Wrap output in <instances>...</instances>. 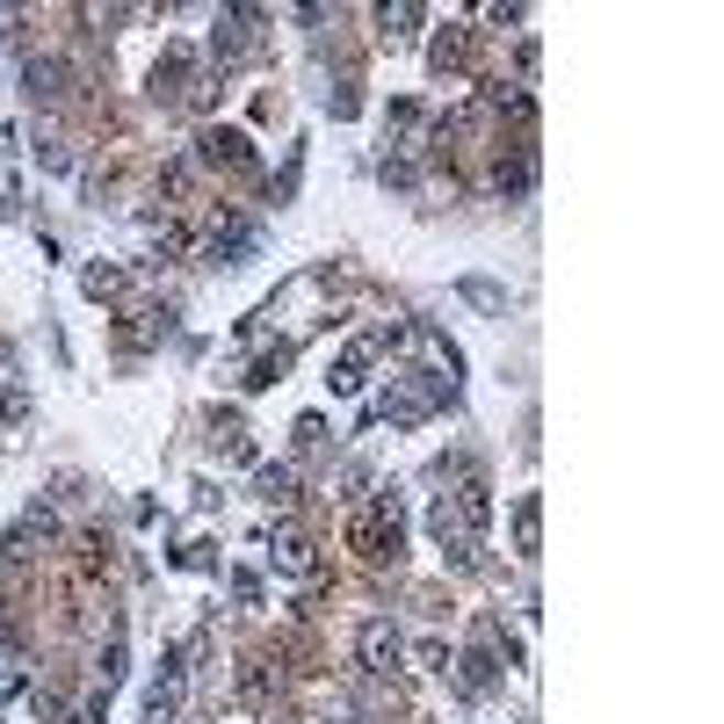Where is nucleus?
Returning a JSON list of instances; mask_svg holds the SVG:
<instances>
[{
  "label": "nucleus",
  "mask_w": 724,
  "mask_h": 724,
  "mask_svg": "<svg viewBox=\"0 0 724 724\" xmlns=\"http://www.w3.org/2000/svg\"><path fill=\"white\" fill-rule=\"evenodd\" d=\"M117 290H123L117 268H87V297H117Z\"/></svg>",
  "instance_id": "ddd939ff"
},
{
  "label": "nucleus",
  "mask_w": 724,
  "mask_h": 724,
  "mask_svg": "<svg viewBox=\"0 0 724 724\" xmlns=\"http://www.w3.org/2000/svg\"><path fill=\"white\" fill-rule=\"evenodd\" d=\"M536 536H544V507H536V493H522V501H515V544H522V558H536Z\"/></svg>",
  "instance_id": "423d86ee"
},
{
  "label": "nucleus",
  "mask_w": 724,
  "mask_h": 724,
  "mask_svg": "<svg viewBox=\"0 0 724 724\" xmlns=\"http://www.w3.org/2000/svg\"><path fill=\"white\" fill-rule=\"evenodd\" d=\"M377 30H384V36H398V44H406V36L420 30V8H414V0H398V8H377Z\"/></svg>",
  "instance_id": "6e6552de"
},
{
  "label": "nucleus",
  "mask_w": 724,
  "mask_h": 724,
  "mask_svg": "<svg viewBox=\"0 0 724 724\" xmlns=\"http://www.w3.org/2000/svg\"><path fill=\"white\" fill-rule=\"evenodd\" d=\"M348 536H355V551L370 558V566H384V558H398V493H377V507L348 522Z\"/></svg>",
  "instance_id": "f257e3e1"
},
{
  "label": "nucleus",
  "mask_w": 724,
  "mask_h": 724,
  "mask_svg": "<svg viewBox=\"0 0 724 724\" xmlns=\"http://www.w3.org/2000/svg\"><path fill=\"white\" fill-rule=\"evenodd\" d=\"M182 73H189V52H167V66H153V95H182Z\"/></svg>",
  "instance_id": "1a4fd4ad"
},
{
  "label": "nucleus",
  "mask_w": 724,
  "mask_h": 724,
  "mask_svg": "<svg viewBox=\"0 0 724 724\" xmlns=\"http://www.w3.org/2000/svg\"><path fill=\"white\" fill-rule=\"evenodd\" d=\"M398 341V327H377V333H355V341H348L341 348V362H333V392H355V384H362V370H370V362H377L384 355V348H392Z\"/></svg>",
  "instance_id": "f03ea898"
},
{
  "label": "nucleus",
  "mask_w": 724,
  "mask_h": 724,
  "mask_svg": "<svg viewBox=\"0 0 724 724\" xmlns=\"http://www.w3.org/2000/svg\"><path fill=\"white\" fill-rule=\"evenodd\" d=\"M204 160H224V167H246L254 153H246V139H240V131H204Z\"/></svg>",
  "instance_id": "0eeeda50"
},
{
  "label": "nucleus",
  "mask_w": 724,
  "mask_h": 724,
  "mask_svg": "<svg viewBox=\"0 0 724 724\" xmlns=\"http://www.w3.org/2000/svg\"><path fill=\"white\" fill-rule=\"evenodd\" d=\"M398 652H406V645H398V630H392L384 616H370V623L355 630V659H362L370 673H392V667H398Z\"/></svg>",
  "instance_id": "7ed1b4c3"
},
{
  "label": "nucleus",
  "mask_w": 724,
  "mask_h": 724,
  "mask_svg": "<svg viewBox=\"0 0 724 724\" xmlns=\"http://www.w3.org/2000/svg\"><path fill=\"white\" fill-rule=\"evenodd\" d=\"M268 558H276V572H290V580H311V566H319L311 544H305V536H290V529L276 536V551H268Z\"/></svg>",
  "instance_id": "39448f33"
},
{
  "label": "nucleus",
  "mask_w": 724,
  "mask_h": 724,
  "mask_svg": "<svg viewBox=\"0 0 724 724\" xmlns=\"http://www.w3.org/2000/svg\"><path fill=\"white\" fill-rule=\"evenodd\" d=\"M22 80H30V102H58V95H66V66H58V58H30Z\"/></svg>",
  "instance_id": "20e7f679"
},
{
  "label": "nucleus",
  "mask_w": 724,
  "mask_h": 724,
  "mask_svg": "<svg viewBox=\"0 0 724 724\" xmlns=\"http://www.w3.org/2000/svg\"><path fill=\"white\" fill-rule=\"evenodd\" d=\"M283 362H290V355H283V348H276V355H261L254 370H246V392H268V384L283 377Z\"/></svg>",
  "instance_id": "9b49d317"
},
{
  "label": "nucleus",
  "mask_w": 724,
  "mask_h": 724,
  "mask_svg": "<svg viewBox=\"0 0 724 724\" xmlns=\"http://www.w3.org/2000/svg\"><path fill=\"white\" fill-rule=\"evenodd\" d=\"M290 471H283V464H268V471H261V501H297V493H290Z\"/></svg>",
  "instance_id": "f8f14e48"
},
{
  "label": "nucleus",
  "mask_w": 724,
  "mask_h": 724,
  "mask_svg": "<svg viewBox=\"0 0 724 724\" xmlns=\"http://www.w3.org/2000/svg\"><path fill=\"white\" fill-rule=\"evenodd\" d=\"M493 673H501L493 652H464V689H493Z\"/></svg>",
  "instance_id": "9d476101"
},
{
  "label": "nucleus",
  "mask_w": 724,
  "mask_h": 724,
  "mask_svg": "<svg viewBox=\"0 0 724 724\" xmlns=\"http://www.w3.org/2000/svg\"><path fill=\"white\" fill-rule=\"evenodd\" d=\"M464 297L485 305V311H507V290H493V283H464Z\"/></svg>",
  "instance_id": "4468645a"
}]
</instances>
